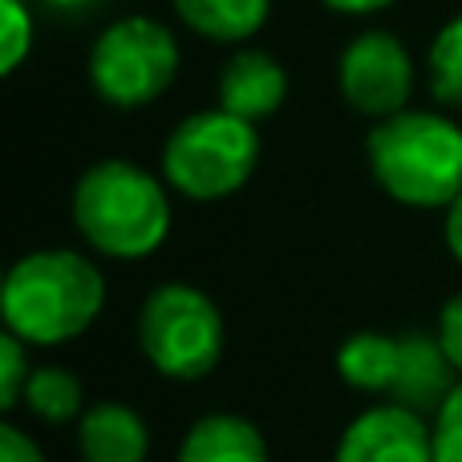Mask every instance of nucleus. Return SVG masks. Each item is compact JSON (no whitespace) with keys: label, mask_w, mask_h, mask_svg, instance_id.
<instances>
[{"label":"nucleus","mask_w":462,"mask_h":462,"mask_svg":"<svg viewBox=\"0 0 462 462\" xmlns=\"http://www.w3.org/2000/svg\"><path fill=\"white\" fill-rule=\"evenodd\" d=\"M106 309V276L69 247H41L8 268L0 288V317L32 349L78 341Z\"/></svg>","instance_id":"f257e3e1"},{"label":"nucleus","mask_w":462,"mask_h":462,"mask_svg":"<svg viewBox=\"0 0 462 462\" xmlns=\"http://www.w3.org/2000/svg\"><path fill=\"white\" fill-rule=\"evenodd\" d=\"M73 224L97 255L146 260L171 236V195L138 162H94L73 187Z\"/></svg>","instance_id":"f03ea898"},{"label":"nucleus","mask_w":462,"mask_h":462,"mask_svg":"<svg viewBox=\"0 0 462 462\" xmlns=\"http://www.w3.org/2000/svg\"><path fill=\"white\" fill-rule=\"evenodd\" d=\"M374 183L402 208H442L462 195V126L430 110H402L369 130Z\"/></svg>","instance_id":"7ed1b4c3"},{"label":"nucleus","mask_w":462,"mask_h":462,"mask_svg":"<svg viewBox=\"0 0 462 462\" xmlns=\"http://www.w3.org/2000/svg\"><path fill=\"white\" fill-rule=\"evenodd\" d=\"M260 162L255 122H244L227 110H199L183 118L162 143V179L179 195L216 203L236 195Z\"/></svg>","instance_id":"20e7f679"},{"label":"nucleus","mask_w":462,"mask_h":462,"mask_svg":"<svg viewBox=\"0 0 462 462\" xmlns=\"http://www.w3.org/2000/svg\"><path fill=\"white\" fill-rule=\"evenodd\" d=\"M138 349L171 382H203L224 361V312L195 284H159L138 309Z\"/></svg>","instance_id":"39448f33"},{"label":"nucleus","mask_w":462,"mask_h":462,"mask_svg":"<svg viewBox=\"0 0 462 462\" xmlns=\"http://www.w3.org/2000/svg\"><path fill=\"white\" fill-rule=\"evenodd\" d=\"M179 73V41L151 16H122L89 49V86L118 110L151 106Z\"/></svg>","instance_id":"423d86ee"},{"label":"nucleus","mask_w":462,"mask_h":462,"mask_svg":"<svg viewBox=\"0 0 462 462\" xmlns=\"http://www.w3.org/2000/svg\"><path fill=\"white\" fill-rule=\"evenodd\" d=\"M337 81H341V97L349 102V110L382 122L406 110L414 94V61L393 32L369 29L345 45Z\"/></svg>","instance_id":"0eeeda50"},{"label":"nucleus","mask_w":462,"mask_h":462,"mask_svg":"<svg viewBox=\"0 0 462 462\" xmlns=\"http://www.w3.org/2000/svg\"><path fill=\"white\" fill-rule=\"evenodd\" d=\"M333 462H434V426L398 402H382L345 426Z\"/></svg>","instance_id":"6e6552de"},{"label":"nucleus","mask_w":462,"mask_h":462,"mask_svg":"<svg viewBox=\"0 0 462 462\" xmlns=\"http://www.w3.org/2000/svg\"><path fill=\"white\" fill-rule=\"evenodd\" d=\"M458 390V369L450 353L442 349L439 333L410 328L398 337V377L390 385V402L430 418L447 406V398Z\"/></svg>","instance_id":"1a4fd4ad"},{"label":"nucleus","mask_w":462,"mask_h":462,"mask_svg":"<svg viewBox=\"0 0 462 462\" xmlns=\"http://www.w3.org/2000/svg\"><path fill=\"white\" fill-rule=\"evenodd\" d=\"M288 73L263 49H244L219 73V110L236 114L244 122H263L284 106Z\"/></svg>","instance_id":"9d476101"},{"label":"nucleus","mask_w":462,"mask_h":462,"mask_svg":"<svg viewBox=\"0 0 462 462\" xmlns=\"http://www.w3.org/2000/svg\"><path fill=\"white\" fill-rule=\"evenodd\" d=\"M151 430L143 414L126 402H94L78 418V458L81 462H146Z\"/></svg>","instance_id":"9b49d317"},{"label":"nucleus","mask_w":462,"mask_h":462,"mask_svg":"<svg viewBox=\"0 0 462 462\" xmlns=\"http://www.w3.org/2000/svg\"><path fill=\"white\" fill-rule=\"evenodd\" d=\"M175 462H272L260 426L239 414H203L187 426Z\"/></svg>","instance_id":"f8f14e48"},{"label":"nucleus","mask_w":462,"mask_h":462,"mask_svg":"<svg viewBox=\"0 0 462 462\" xmlns=\"http://www.w3.org/2000/svg\"><path fill=\"white\" fill-rule=\"evenodd\" d=\"M337 374L357 393H390L398 377V337L377 333V328L349 333L337 349Z\"/></svg>","instance_id":"ddd939ff"},{"label":"nucleus","mask_w":462,"mask_h":462,"mask_svg":"<svg viewBox=\"0 0 462 462\" xmlns=\"http://www.w3.org/2000/svg\"><path fill=\"white\" fill-rule=\"evenodd\" d=\"M272 0H175V13L187 29L208 41H247L263 29Z\"/></svg>","instance_id":"4468645a"},{"label":"nucleus","mask_w":462,"mask_h":462,"mask_svg":"<svg viewBox=\"0 0 462 462\" xmlns=\"http://www.w3.org/2000/svg\"><path fill=\"white\" fill-rule=\"evenodd\" d=\"M21 406L49 426H65L86 414V385L65 365H32Z\"/></svg>","instance_id":"2eb2a0df"},{"label":"nucleus","mask_w":462,"mask_h":462,"mask_svg":"<svg viewBox=\"0 0 462 462\" xmlns=\"http://www.w3.org/2000/svg\"><path fill=\"white\" fill-rule=\"evenodd\" d=\"M430 89L442 106L462 110V16L442 24L430 45Z\"/></svg>","instance_id":"dca6fc26"},{"label":"nucleus","mask_w":462,"mask_h":462,"mask_svg":"<svg viewBox=\"0 0 462 462\" xmlns=\"http://www.w3.org/2000/svg\"><path fill=\"white\" fill-rule=\"evenodd\" d=\"M32 49V16L21 0H0V69L16 73Z\"/></svg>","instance_id":"f3484780"},{"label":"nucleus","mask_w":462,"mask_h":462,"mask_svg":"<svg viewBox=\"0 0 462 462\" xmlns=\"http://www.w3.org/2000/svg\"><path fill=\"white\" fill-rule=\"evenodd\" d=\"M29 349L32 345H24L21 337L5 328V337H0V406L5 410H16L24 398V385L32 377Z\"/></svg>","instance_id":"a211bd4d"},{"label":"nucleus","mask_w":462,"mask_h":462,"mask_svg":"<svg viewBox=\"0 0 462 462\" xmlns=\"http://www.w3.org/2000/svg\"><path fill=\"white\" fill-rule=\"evenodd\" d=\"M434 462H462V382L434 414Z\"/></svg>","instance_id":"6ab92c4d"},{"label":"nucleus","mask_w":462,"mask_h":462,"mask_svg":"<svg viewBox=\"0 0 462 462\" xmlns=\"http://www.w3.org/2000/svg\"><path fill=\"white\" fill-rule=\"evenodd\" d=\"M439 341H442V349L450 353V361H455V369L462 374V292L458 296H450L447 304H442V312H439Z\"/></svg>","instance_id":"aec40b11"},{"label":"nucleus","mask_w":462,"mask_h":462,"mask_svg":"<svg viewBox=\"0 0 462 462\" xmlns=\"http://www.w3.org/2000/svg\"><path fill=\"white\" fill-rule=\"evenodd\" d=\"M0 462H49L45 450L29 439L16 422H5L0 426Z\"/></svg>","instance_id":"412c9836"},{"label":"nucleus","mask_w":462,"mask_h":462,"mask_svg":"<svg viewBox=\"0 0 462 462\" xmlns=\"http://www.w3.org/2000/svg\"><path fill=\"white\" fill-rule=\"evenodd\" d=\"M442 239H447V252L462 263V195L447 208V216H442Z\"/></svg>","instance_id":"4be33fe9"},{"label":"nucleus","mask_w":462,"mask_h":462,"mask_svg":"<svg viewBox=\"0 0 462 462\" xmlns=\"http://www.w3.org/2000/svg\"><path fill=\"white\" fill-rule=\"evenodd\" d=\"M333 13H345V16H369V13H382L390 8L393 0H325Z\"/></svg>","instance_id":"5701e85b"},{"label":"nucleus","mask_w":462,"mask_h":462,"mask_svg":"<svg viewBox=\"0 0 462 462\" xmlns=\"http://www.w3.org/2000/svg\"><path fill=\"white\" fill-rule=\"evenodd\" d=\"M45 5H53V8H65V13H73V8H86L89 0H45Z\"/></svg>","instance_id":"b1692460"}]
</instances>
